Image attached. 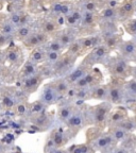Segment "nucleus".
Listing matches in <instances>:
<instances>
[{
	"instance_id": "obj_1",
	"label": "nucleus",
	"mask_w": 136,
	"mask_h": 153,
	"mask_svg": "<svg viewBox=\"0 0 136 153\" xmlns=\"http://www.w3.org/2000/svg\"><path fill=\"white\" fill-rule=\"evenodd\" d=\"M117 9V20L124 22L129 18H132L136 12L135 0H122L116 7Z\"/></svg>"
},
{
	"instance_id": "obj_2",
	"label": "nucleus",
	"mask_w": 136,
	"mask_h": 153,
	"mask_svg": "<svg viewBox=\"0 0 136 153\" xmlns=\"http://www.w3.org/2000/svg\"><path fill=\"white\" fill-rule=\"evenodd\" d=\"M99 20V16L97 13L93 12H82V18L79 26L84 30H94L97 26Z\"/></svg>"
},
{
	"instance_id": "obj_3",
	"label": "nucleus",
	"mask_w": 136,
	"mask_h": 153,
	"mask_svg": "<svg viewBox=\"0 0 136 153\" xmlns=\"http://www.w3.org/2000/svg\"><path fill=\"white\" fill-rule=\"evenodd\" d=\"M74 59L72 55L68 54V53H64V54L61 55V57L59 59L54 65V70L57 72L60 71H66V70H69L72 66H74Z\"/></svg>"
},
{
	"instance_id": "obj_4",
	"label": "nucleus",
	"mask_w": 136,
	"mask_h": 153,
	"mask_svg": "<svg viewBox=\"0 0 136 153\" xmlns=\"http://www.w3.org/2000/svg\"><path fill=\"white\" fill-rule=\"evenodd\" d=\"M109 53V49L105 47L103 44H100L97 47L93 48L91 51L88 53L87 55V59L94 61V62H100L103 59H105V56L108 55Z\"/></svg>"
},
{
	"instance_id": "obj_5",
	"label": "nucleus",
	"mask_w": 136,
	"mask_h": 153,
	"mask_svg": "<svg viewBox=\"0 0 136 153\" xmlns=\"http://www.w3.org/2000/svg\"><path fill=\"white\" fill-rule=\"evenodd\" d=\"M102 43L105 47L108 48L109 51L114 50L121 44V36L118 33L106 34V35H103Z\"/></svg>"
},
{
	"instance_id": "obj_6",
	"label": "nucleus",
	"mask_w": 136,
	"mask_h": 153,
	"mask_svg": "<svg viewBox=\"0 0 136 153\" xmlns=\"http://www.w3.org/2000/svg\"><path fill=\"white\" fill-rule=\"evenodd\" d=\"M41 81L42 78L38 74H32L30 76H26L24 80V83H22L24 89L27 91H34L38 87V85L41 84Z\"/></svg>"
},
{
	"instance_id": "obj_7",
	"label": "nucleus",
	"mask_w": 136,
	"mask_h": 153,
	"mask_svg": "<svg viewBox=\"0 0 136 153\" xmlns=\"http://www.w3.org/2000/svg\"><path fill=\"white\" fill-rule=\"evenodd\" d=\"M119 47L122 56L127 57V59H133V56L136 54V45L133 41L122 42Z\"/></svg>"
},
{
	"instance_id": "obj_8",
	"label": "nucleus",
	"mask_w": 136,
	"mask_h": 153,
	"mask_svg": "<svg viewBox=\"0 0 136 153\" xmlns=\"http://www.w3.org/2000/svg\"><path fill=\"white\" fill-rule=\"evenodd\" d=\"M57 93L55 91L54 87L51 85L45 87L43 91V95H42V102L44 104H52L56 101L57 99Z\"/></svg>"
},
{
	"instance_id": "obj_9",
	"label": "nucleus",
	"mask_w": 136,
	"mask_h": 153,
	"mask_svg": "<svg viewBox=\"0 0 136 153\" xmlns=\"http://www.w3.org/2000/svg\"><path fill=\"white\" fill-rule=\"evenodd\" d=\"M98 16L102 18V20H114V22H116L117 20V9H116V7L108 5L101 10Z\"/></svg>"
},
{
	"instance_id": "obj_10",
	"label": "nucleus",
	"mask_w": 136,
	"mask_h": 153,
	"mask_svg": "<svg viewBox=\"0 0 136 153\" xmlns=\"http://www.w3.org/2000/svg\"><path fill=\"white\" fill-rule=\"evenodd\" d=\"M60 27L57 26V24L54 22V19H45L42 22L41 30L43 32H45L47 35H52V34L57 33Z\"/></svg>"
},
{
	"instance_id": "obj_11",
	"label": "nucleus",
	"mask_w": 136,
	"mask_h": 153,
	"mask_svg": "<svg viewBox=\"0 0 136 153\" xmlns=\"http://www.w3.org/2000/svg\"><path fill=\"white\" fill-rule=\"evenodd\" d=\"M59 41V43L62 45V47L64 48H67L68 46L70 45V44L72 43V42L76 39L74 36V34H72V32L70 31V30H67V31H62L61 33H59V35L55 37Z\"/></svg>"
},
{
	"instance_id": "obj_12",
	"label": "nucleus",
	"mask_w": 136,
	"mask_h": 153,
	"mask_svg": "<svg viewBox=\"0 0 136 153\" xmlns=\"http://www.w3.org/2000/svg\"><path fill=\"white\" fill-rule=\"evenodd\" d=\"M45 56H46V51L41 49V48H34L32 49V52L30 54V61L34 64H41V63L45 62Z\"/></svg>"
},
{
	"instance_id": "obj_13",
	"label": "nucleus",
	"mask_w": 136,
	"mask_h": 153,
	"mask_svg": "<svg viewBox=\"0 0 136 153\" xmlns=\"http://www.w3.org/2000/svg\"><path fill=\"white\" fill-rule=\"evenodd\" d=\"M31 33H32L31 27L29 26V25H26V26H20V27H18V28H16L14 36L18 39V41L22 42V41H25V39H26Z\"/></svg>"
},
{
	"instance_id": "obj_14",
	"label": "nucleus",
	"mask_w": 136,
	"mask_h": 153,
	"mask_svg": "<svg viewBox=\"0 0 136 153\" xmlns=\"http://www.w3.org/2000/svg\"><path fill=\"white\" fill-rule=\"evenodd\" d=\"M113 74L118 78H123L128 71V66L123 61H117L112 67Z\"/></svg>"
},
{
	"instance_id": "obj_15",
	"label": "nucleus",
	"mask_w": 136,
	"mask_h": 153,
	"mask_svg": "<svg viewBox=\"0 0 136 153\" xmlns=\"http://www.w3.org/2000/svg\"><path fill=\"white\" fill-rule=\"evenodd\" d=\"M80 11L81 12H98V4L95 0H82L80 3Z\"/></svg>"
},
{
	"instance_id": "obj_16",
	"label": "nucleus",
	"mask_w": 136,
	"mask_h": 153,
	"mask_svg": "<svg viewBox=\"0 0 136 153\" xmlns=\"http://www.w3.org/2000/svg\"><path fill=\"white\" fill-rule=\"evenodd\" d=\"M87 72V70H86V67L84 66H79L78 68H76V69L74 70V71L71 72V74L68 76V78H67V83H74L76 81H78V80L80 79V78H82V76H85V74Z\"/></svg>"
},
{
	"instance_id": "obj_17",
	"label": "nucleus",
	"mask_w": 136,
	"mask_h": 153,
	"mask_svg": "<svg viewBox=\"0 0 136 153\" xmlns=\"http://www.w3.org/2000/svg\"><path fill=\"white\" fill-rule=\"evenodd\" d=\"M22 43L24 44L25 47H27L28 49H34V48H37V47H39V46H42L39 41H38L36 32H32V33L30 34L25 41H22Z\"/></svg>"
},
{
	"instance_id": "obj_18",
	"label": "nucleus",
	"mask_w": 136,
	"mask_h": 153,
	"mask_svg": "<svg viewBox=\"0 0 136 153\" xmlns=\"http://www.w3.org/2000/svg\"><path fill=\"white\" fill-rule=\"evenodd\" d=\"M67 53L72 55L74 57H78L79 55H81L82 53H83L81 45H80L78 39H74V41L67 47Z\"/></svg>"
},
{
	"instance_id": "obj_19",
	"label": "nucleus",
	"mask_w": 136,
	"mask_h": 153,
	"mask_svg": "<svg viewBox=\"0 0 136 153\" xmlns=\"http://www.w3.org/2000/svg\"><path fill=\"white\" fill-rule=\"evenodd\" d=\"M123 29L126 33L133 36L136 34V18H129L123 22Z\"/></svg>"
},
{
	"instance_id": "obj_20",
	"label": "nucleus",
	"mask_w": 136,
	"mask_h": 153,
	"mask_svg": "<svg viewBox=\"0 0 136 153\" xmlns=\"http://www.w3.org/2000/svg\"><path fill=\"white\" fill-rule=\"evenodd\" d=\"M108 96L113 103H119L121 100L122 94L117 86H112L110 91H108Z\"/></svg>"
},
{
	"instance_id": "obj_21",
	"label": "nucleus",
	"mask_w": 136,
	"mask_h": 153,
	"mask_svg": "<svg viewBox=\"0 0 136 153\" xmlns=\"http://www.w3.org/2000/svg\"><path fill=\"white\" fill-rule=\"evenodd\" d=\"M45 50L46 51H54V52L62 53V51L64 50V48H63L62 45L59 43V41H57L56 38H54V39L48 41L47 43H46Z\"/></svg>"
},
{
	"instance_id": "obj_22",
	"label": "nucleus",
	"mask_w": 136,
	"mask_h": 153,
	"mask_svg": "<svg viewBox=\"0 0 136 153\" xmlns=\"http://www.w3.org/2000/svg\"><path fill=\"white\" fill-rule=\"evenodd\" d=\"M53 87H54L57 95L62 96V95H66L67 91L69 88V84L67 83L66 80H59V81H56L54 83Z\"/></svg>"
},
{
	"instance_id": "obj_23",
	"label": "nucleus",
	"mask_w": 136,
	"mask_h": 153,
	"mask_svg": "<svg viewBox=\"0 0 136 153\" xmlns=\"http://www.w3.org/2000/svg\"><path fill=\"white\" fill-rule=\"evenodd\" d=\"M15 30H16V28H15L9 20L3 22V24L1 25V27H0V33L3 34L4 36H7V37H10V36L14 35Z\"/></svg>"
},
{
	"instance_id": "obj_24",
	"label": "nucleus",
	"mask_w": 136,
	"mask_h": 153,
	"mask_svg": "<svg viewBox=\"0 0 136 153\" xmlns=\"http://www.w3.org/2000/svg\"><path fill=\"white\" fill-rule=\"evenodd\" d=\"M22 74H24L25 78H26V76H32V74H37V70H36V64L32 63L31 61H28V62L24 65V68H22Z\"/></svg>"
},
{
	"instance_id": "obj_25",
	"label": "nucleus",
	"mask_w": 136,
	"mask_h": 153,
	"mask_svg": "<svg viewBox=\"0 0 136 153\" xmlns=\"http://www.w3.org/2000/svg\"><path fill=\"white\" fill-rule=\"evenodd\" d=\"M106 96H108V89H106L105 86H98L91 93V97L95 99H99V100L105 99Z\"/></svg>"
},
{
	"instance_id": "obj_26",
	"label": "nucleus",
	"mask_w": 136,
	"mask_h": 153,
	"mask_svg": "<svg viewBox=\"0 0 136 153\" xmlns=\"http://www.w3.org/2000/svg\"><path fill=\"white\" fill-rule=\"evenodd\" d=\"M1 104H2V106H4L7 108H12L16 105V100H15L13 96L9 95V94H4V95H2Z\"/></svg>"
},
{
	"instance_id": "obj_27",
	"label": "nucleus",
	"mask_w": 136,
	"mask_h": 153,
	"mask_svg": "<svg viewBox=\"0 0 136 153\" xmlns=\"http://www.w3.org/2000/svg\"><path fill=\"white\" fill-rule=\"evenodd\" d=\"M46 51V50H45ZM62 53L60 52H54V51H46V56L45 61H47L49 64H55L59 61V59L61 57Z\"/></svg>"
},
{
	"instance_id": "obj_28",
	"label": "nucleus",
	"mask_w": 136,
	"mask_h": 153,
	"mask_svg": "<svg viewBox=\"0 0 136 153\" xmlns=\"http://www.w3.org/2000/svg\"><path fill=\"white\" fill-rule=\"evenodd\" d=\"M7 60L10 63H17L19 60V53L16 49H11L7 54Z\"/></svg>"
},
{
	"instance_id": "obj_29",
	"label": "nucleus",
	"mask_w": 136,
	"mask_h": 153,
	"mask_svg": "<svg viewBox=\"0 0 136 153\" xmlns=\"http://www.w3.org/2000/svg\"><path fill=\"white\" fill-rule=\"evenodd\" d=\"M126 112L123 110H118L112 115V121L114 122H118V121H121L126 118Z\"/></svg>"
},
{
	"instance_id": "obj_30",
	"label": "nucleus",
	"mask_w": 136,
	"mask_h": 153,
	"mask_svg": "<svg viewBox=\"0 0 136 153\" xmlns=\"http://www.w3.org/2000/svg\"><path fill=\"white\" fill-rule=\"evenodd\" d=\"M67 122L69 126L71 127H79L80 124L82 123V118L80 116H77V115H74V116H70L68 119H67Z\"/></svg>"
},
{
	"instance_id": "obj_31",
	"label": "nucleus",
	"mask_w": 136,
	"mask_h": 153,
	"mask_svg": "<svg viewBox=\"0 0 136 153\" xmlns=\"http://www.w3.org/2000/svg\"><path fill=\"white\" fill-rule=\"evenodd\" d=\"M59 115H60V117L63 120H67L71 116V108L70 106H64V108H62L60 110Z\"/></svg>"
},
{
	"instance_id": "obj_32",
	"label": "nucleus",
	"mask_w": 136,
	"mask_h": 153,
	"mask_svg": "<svg viewBox=\"0 0 136 153\" xmlns=\"http://www.w3.org/2000/svg\"><path fill=\"white\" fill-rule=\"evenodd\" d=\"M44 108H45V104H44L42 101H37V102H35L33 105H32L31 112L35 113V114H39V113L43 112Z\"/></svg>"
},
{
	"instance_id": "obj_33",
	"label": "nucleus",
	"mask_w": 136,
	"mask_h": 153,
	"mask_svg": "<svg viewBox=\"0 0 136 153\" xmlns=\"http://www.w3.org/2000/svg\"><path fill=\"white\" fill-rule=\"evenodd\" d=\"M52 141H53V143H54L55 146H62L63 141H64V138H63V134L60 133V132H55V133L53 134Z\"/></svg>"
},
{
	"instance_id": "obj_34",
	"label": "nucleus",
	"mask_w": 136,
	"mask_h": 153,
	"mask_svg": "<svg viewBox=\"0 0 136 153\" xmlns=\"http://www.w3.org/2000/svg\"><path fill=\"white\" fill-rule=\"evenodd\" d=\"M71 5L68 2H62V9H61V13L60 15L62 16H66L67 14H69L71 12Z\"/></svg>"
},
{
	"instance_id": "obj_35",
	"label": "nucleus",
	"mask_w": 136,
	"mask_h": 153,
	"mask_svg": "<svg viewBox=\"0 0 136 153\" xmlns=\"http://www.w3.org/2000/svg\"><path fill=\"white\" fill-rule=\"evenodd\" d=\"M87 91H85V88H78L76 91V96L74 97H77V99H84L85 100L86 98H87Z\"/></svg>"
},
{
	"instance_id": "obj_36",
	"label": "nucleus",
	"mask_w": 136,
	"mask_h": 153,
	"mask_svg": "<svg viewBox=\"0 0 136 153\" xmlns=\"http://www.w3.org/2000/svg\"><path fill=\"white\" fill-rule=\"evenodd\" d=\"M61 9H62V2H60V1L54 2L52 4V7H51V11H52L55 15H60Z\"/></svg>"
},
{
	"instance_id": "obj_37",
	"label": "nucleus",
	"mask_w": 136,
	"mask_h": 153,
	"mask_svg": "<svg viewBox=\"0 0 136 153\" xmlns=\"http://www.w3.org/2000/svg\"><path fill=\"white\" fill-rule=\"evenodd\" d=\"M74 84H76L77 88H85V87H87V86H88V84H87L86 80L84 79V76H82V78H80L78 81L74 82Z\"/></svg>"
},
{
	"instance_id": "obj_38",
	"label": "nucleus",
	"mask_w": 136,
	"mask_h": 153,
	"mask_svg": "<svg viewBox=\"0 0 136 153\" xmlns=\"http://www.w3.org/2000/svg\"><path fill=\"white\" fill-rule=\"evenodd\" d=\"M110 143H112V139L110 137H103V138H100L98 140V146L101 147V148H104L108 145H110Z\"/></svg>"
},
{
	"instance_id": "obj_39",
	"label": "nucleus",
	"mask_w": 136,
	"mask_h": 153,
	"mask_svg": "<svg viewBox=\"0 0 136 153\" xmlns=\"http://www.w3.org/2000/svg\"><path fill=\"white\" fill-rule=\"evenodd\" d=\"M124 136H126V133H124L123 130L118 129L114 132V137L117 139V140H121V139H123Z\"/></svg>"
},
{
	"instance_id": "obj_40",
	"label": "nucleus",
	"mask_w": 136,
	"mask_h": 153,
	"mask_svg": "<svg viewBox=\"0 0 136 153\" xmlns=\"http://www.w3.org/2000/svg\"><path fill=\"white\" fill-rule=\"evenodd\" d=\"M16 111L18 115H25L27 113V106L24 104V103H19L16 106Z\"/></svg>"
},
{
	"instance_id": "obj_41",
	"label": "nucleus",
	"mask_w": 136,
	"mask_h": 153,
	"mask_svg": "<svg viewBox=\"0 0 136 153\" xmlns=\"http://www.w3.org/2000/svg\"><path fill=\"white\" fill-rule=\"evenodd\" d=\"M121 126H122V128H124V129L128 130V131H131V130H133L134 128H135V127H134L133 122H131L130 120H128V119L124 120V121L122 122Z\"/></svg>"
},
{
	"instance_id": "obj_42",
	"label": "nucleus",
	"mask_w": 136,
	"mask_h": 153,
	"mask_svg": "<svg viewBox=\"0 0 136 153\" xmlns=\"http://www.w3.org/2000/svg\"><path fill=\"white\" fill-rule=\"evenodd\" d=\"M46 121H47V117H46V115L41 114L39 116H37V117L35 118V123L38 124V126H42V124L45 123Z\"/></svg>"
},
{
	"instance_id": "obj_43",
	"label": "nucleus",
	"mask_w": 136,
	"mask_h": 153,
	"mask_svg": "<svg viewBox=\"0 0 136 153\" xmlns=\"http://www.w3.org/2000/svg\"><path fill=\"white\" fill-rule=\"evenodd\" d=\"M127 86H128V88H129V91H131V93H133L136 95V80L130 81L129 83L127 84Z\"/></svg>"
},
{
	"instance_id": "obj_44",
	"label": "nucleus",
	"mask_w": 136,
	"mask_h": 153,
	"mask_svg": "<svg viewBox=\"0 0 136 153\" xmlns=\"http://www.w3.org/2000/svg\"><path fill=\"white\" fill-rule=\"evenodd\" d=\"M104 119H105L104 115H101V114H99V113L95 112V120H96V121H97V122H102V121H104Z\"/></svg>"
},
{
	"instance_id": "obj_45",
	"label": "nucleus",
	"mask_w": 136,
	"mask_h": 153,
	"mask_svg": "<svg viewBox=\"0 0 136 153\" xmlns=\"http://www.w3.org/2000/svg\"><path fill=\"white\" fill-rule=\"evenodd\" d=\"M7 42V36H4L3 34L0 33V47L4 46Z\"/></svg>"
},
{
	"instance_id": "obj_46",
	"label": "nucleus",
	"mask_w": 136,
	"mask_h": 153,
	"mask_svg": "<svg viewBox=\"0 0 136 153\" xmlns=\"http://www.w3.org/2000/svg\"><path fill=\"white\" fill-rule=\"evenodd\" d=\"M66 95L68 96L69 98H71V97H74V96H76V89H74V88H68Z\"/></svg>"
},
{
	"instance_id": "obj_47",
	"label": "nucleus",
	"mask_w": 136,
	"mask_h": 153,
	"mask_svg": "<svg viewBox=\"0 0 136 153\" xmlns=\"http://www.w3.org/2000/svg\"><path fill=\"white\" fill-rule=\"evenodd\" d=\"M10 2L15 5H22L25 2V0H10Z\"/></svg>"
},
{
	"instance_id": "obj_48",
	"label": "nucleus",
	"mask_w": 136,
	"mask_h": 153,
	"mask_svg": "<svg viewBox=\"0 0 136 153\" xmlns=\"http://www.w3.org/2000/svg\"><path fill=\"white\" fill-rule=\"evenodd\" d=\"M80 148H81V152L82 153H87V151H88V148H87V146H85V145L81 146Z\"/></svg>"
},
{
	"instance_id": "obj_49",
	"label": "nucleus",
	"mask_w": 136,
	"mask_h": 153,
	"mask_svg": "<svg viewBox=\"0 0 136 153\" xmlns=\"http://www.w3.org/2000/svg\"><path fill=\"white\" fill-rule=\"evenodd\" d=\"M49 153H64V152L61 151V150H57V149H50Z\"/></svg>"
},
{
	"instance_id": "obj_50",
	"label": "nucleus",
	"mask_w": 136,
	"mask_h": 153,
	"mask_svg": "<svg viewBox=\"0 0 136 153\" xmlns=\"http://www.w3.org/2000/svg\"><path fill=\"white\" fill-rule=\"evenodd\" d=\"M84 99H78V100H77V102H76V104L77 105H82L84 103Z\"/></svg>"
},
{
	"instance_id": "obj_51",
	"label": "nucleus",
	"mask_w": 136,
	"mask_h": 153,
	"mask_svg": "<svg viewBox=\"0 0 136 153\" xmlns=\"http://www.w3.org/2000/svg\"><path fill=\"white\" fill-rule=\"evenodd\" d=\"M53 146H54V143H53L52 139H50V140L47 143V147H48V148H50V147H53Z\"/></svg>"
},
{
	"instance_id": "obj_52",
	"label": "nucleus",
	"mask_w": 136,
	"mask_h": 153,
	"mask_svg": "<svg viewBox=\"0 0 136 153\" xmlns=\"http://www.w3.org/2000/svg\"><path fill=\"white\" fill-rule=\"evenodd\" d=\"M74 153H82V152H81V148H80V147L76 148V149L74 150Z\"/></svg>"
},
{
	"instance_id": "obj_53",
	"label": "nucleus",
	"mask_w": 136,
	"mask_h": 153,
	"mask_svg": "<svg viewBox=\"0 0 136 153\" xmlns=\"http://www.w3.org/2000/svg\"><path fill=\"white\" fill-rule=\"evenodd\" d=\"M132 41H133L134 43H135V45H136V34H135V35H133V39H132Z\"/></svg>"
},
{
	"instance_id": "obj_54",
	"label": "nucleus",
	"mask_w": 136,
	"mask_h": 153,
	"mask_svg": "<svg viewBox=\"0 0 136 153\" xmlns=\"http://www.w3.org/2000/svg\"><path fill=\"white\" fill-rule=\"evenodd\" d=\"M116 153H126V151H124V150H118Z\"/></svg>"
},
{
	"instance_id": "obj_55",
	"label": "nucleus",
	"mask_w": 136,
	"mask_h": 153,
	"mask_svg": "<svg viewBox=\"0 0 136 153\" xmlns=\"http://www.w3.org/2000/svg\"><path fill=\"white\" fill-rule=\"evenodd\" d=\"M133 61H134V62L136 63V54H135V55H134V56H133Z\"/></svg>"
},
{
	"instance_id": "obj_56",
	"label": "nucleus",
	"mask_w": 136,
	"mask_h": 153,
	"mask_svg": "<svg viewBox=\"0 0 136 153\" xmlns=\"http://www.w3.org/2000/svg\"><path fill=\"white\" fill-rule=\"evenodd\" d=\"M1 108H2V104H1V102H0V111H1Z\"/></svg>"
},
{
	"instance_id": "obj_57",
	"label": "nucleus",
	"mask_w": 136,
	"mask_h": 153,
	"mask_svg": "<svg viewBox=\"0 0 136 153\" xmlns=\"http://www.w3.org/2000/svg\"><path fill=\"white\" fill-rule=\"evenodd\" d=\"M1 5H2V3H1V0H0V9H1Z\"/></svg>"
},
{
	"instance_id": "obj_58",
	"label": "nucleus",
	"mask_w": 136,
	"mask_h": 153,
	"mask_svg": "<svg viewBox=\"0 0 136 153\" xmlns=\"http://www.w3.org/2000/svg\"><path fill=\"white\" fill-rule=\"evenodd\" d=\"M0 151H1V145H0Z\"/></svg>"
},
{
	"instance_id": "obj_59",
	"label": "nucleus",
	"mask_w": 136,
	"mask_h": 153,
	"mask_svg": "<svg viewBox=\"0 0 136 153\" xmlns=\"http://www.w3.org/2000/svg\"><path fill=\"white\" fill-rule=\"evenodd\" d=\"M135 112H136V108H135Z\"/></svg>"
},
{
	"instance_id": "obj_60",
	"label": "nucleus",
	"mask_w": 136,
	"mask_h": 153,
	"mask_svg": "<svg viewBox=\"0 0 136 153\" xmlns=\"http://www.w3.org/2000/svg\"><path fill=\"white\" fill-rule=\"evenodd\" d=\"M114 153H116V152H114Z\"/></svg>"
}]
</instances>
